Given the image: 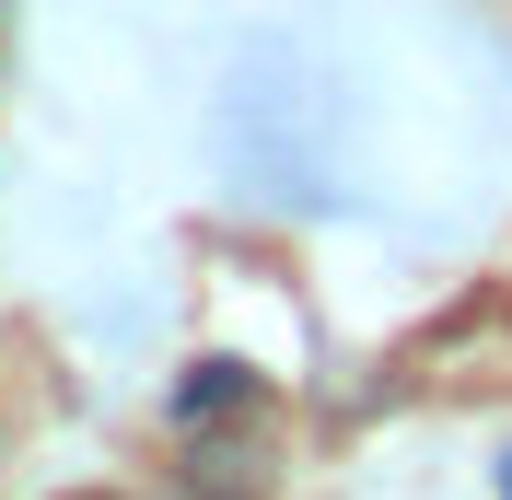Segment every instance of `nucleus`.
<instances>
[{
	"mask_svg": "<svg viewBox=\"0 0 512 500\" xmlns=\"http://www.w3.org/2000/svg\"><path fill=\"white\" fill-rule=\"evenodd\" d=\"M70 500H117V489H70Z\"/></svg>",
	"mask_w": 512,
	"mask_h": 500,
	"instance_id": "f257e3e1",
	"label": "nucleus"
},
{
	"mask_svg": "<svg viewBox=\"0 0 512 500\" xmlns=\"http://www.w3.org/2000/svg\"><path fill=\"white\" fill-rule=\"evenodd\" d=\"M501 500H512V477H501Z\"/></svg>",
	"mask_w": 512,
	"mask_h": 500,
	"instance_id": "f03ea898",
	"label": "nucleus"
}]
</instances>
